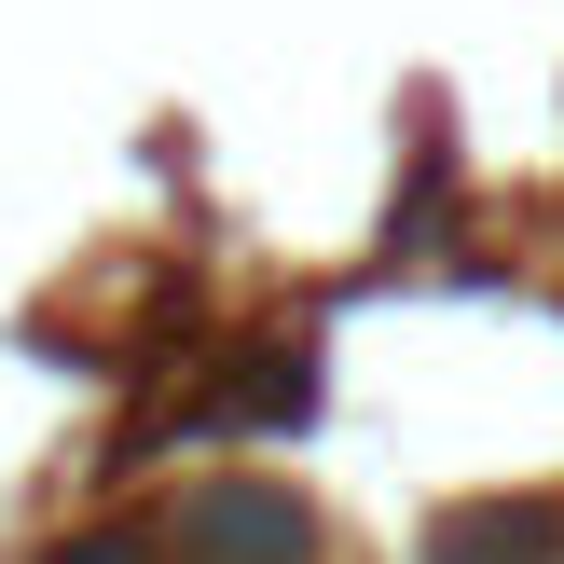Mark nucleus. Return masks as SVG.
<instances>
[{"label":"nucleus","instance_id":"nucleus-2","mask_svg":"<svg viewBox=\"0 0 564 564\" xmlns=\"http://www.w3.org/2000/svg\"><path fill=\"white\" fill-rule=\"evenodd\" d=\"M55 564H165L152 538H83V551H55Z\"/></svg>","mask_w":564,"mask_h":564},{"label":"nucleus","instance_id":"nucleus-1","mask_svg":"<svg viewBox=\"0 0 564 564\" xmlns=\"http://www.w3.org/2000/svg\"><path fill=\"white\" fill-rule=\"evenodd\" d=\"M165 564H303V510L275 482H193Z\"/></svg>","mask_w":564,"mask_h":564}]
</instances>
